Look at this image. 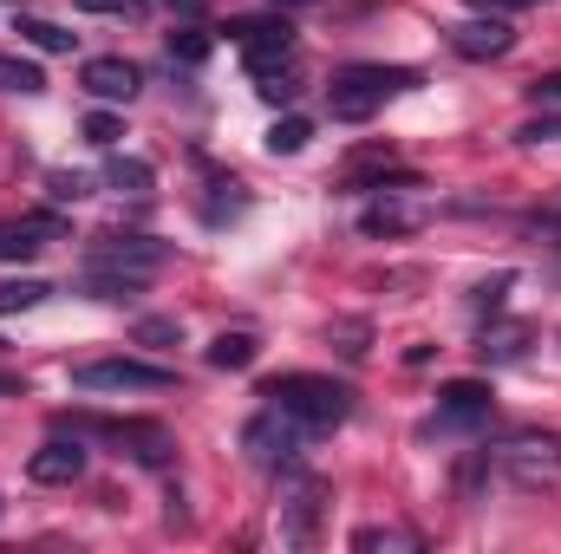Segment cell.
I'll return each instance as SVG.
<instances>
[{"instance_id":"1","label":"cell","mask_w":561,"mask_h":554,"mask_svg":"<svg viewBox=\"0 0 561 554\" xmlns=\"http://www.w3.org/2000/svg\"><path fill=\"white\" fill-rule=\"evenodd\" d=\"M262 399L280 405V412H294L307 430H333V424H346V412H353V385L320 379V372H280V379L262 385Z\"/></svg>"},{"instance_id":"2","label":"cell","mask_w":561,"mask_h":554,"mask_svg":"<svg viewBox=\"0 0 561 554\" xmlns=\"http://www.w3.org/2000/svg\"><path fill=\"white\" fill-rule=\"evenodd\" d=\"M405 85H419V72H405V66H346L327 85V112L340 125H366L386 105V92H405Z\"/></svg>"},{"instance_id":"3","label":"cell","mask_w":561,"mask_h":554,"mask_svg":"<svg viewBox=\"0 0 561 554\" xmlns=\"http://www.w3.org/2000/svg\"><path fill=\"white\" fill-rule=\"evenodd\" d=\"M300 443H307V424H300L294 412H280V405H262V412L242 424V450H249V463L268 470V476L294 470Z\"/></svg>"},{"instance_id":"4","label":"cell","mask_w":561,"mask_h":554,"mask_svg":"<svg viewBox=\"0 0 561 554\" xmlns=\"http://www.w3.org/2000/svg\"><path fill=\"white\" fill-rule=\"evenodd\" d=\"M496 470L516 483V489H542L561 476V437L556 430H523L516 443L496 450Z\"/></svg>"},{"instance_id":"5","label":"cell","mask_w":561,"mask_h":554,"mask_svg":"<svg viewBox=\"0 0 561 554\" xmlns=\"http://www.w3.org/2000/svg\"><path fill=\"white\" fill-rule=\"evenodd\" d=\"M163 262H170V249H163L157 235H99V242L85 249V268H99V275L150 280Z\"/></svg>"},{"instance_id":"6","label":"cell","mask_w":561,"mask_h":554,"mask_svg":"<svg viewBox=\"0 0 561 554\" xmlns=\"http://www.w3.org/2000/svg\"><path fill=\"white\" fill-rule=\"evenodd\" d=\"M72 385L79 392H163V385H176V372L144 366V359H85V366H72Z\"/></svg>"},{"instance_id":"7","label":"cell","mask_w":561,"mask_h":554,"mask_svg":"<svg viewBox=\"0 0 561 554\" xmlns=\"http://www.w3.org/2000/svg\"><path fill=\"white\" fill-rule=\"evenodd\" d=\"M477 424H490V385H483V379H450V385H437V417H431L424 430H437V437H470Z\"/></svg>"},{"instance_id":"8","label":"cell","mask_w":561,"mask_h":554,"mask_svg":"<svg viewBox=\"0 0 561 554\" xmlns=\"http://www.w3.org/2000/svg\"><path fill=\"white\" fill-rule=\"evenodd\" d=\"M229 33H236V46H242V59H249L255 79H268V72H280L294 59V26L287 20H242Z\"/></svg>"},{"instance_id":"9","label":"cell","mask_w":561,"mask_h":554,"mask_svg":"<svg viewBox=\"0 0 561 554\" xmlns=\"http://www.w3.org/2000/svg\"><path fill=\"white\" fill-rule=\"evenodd\" d=\"M79 430L118 443L125 457H138V463H150V470L170 457V430H163V424H138V417H131V424H118V417H79Z\"/></svg>"},{"instance_id":"10","label":"cell","mask_w":561,"mask_h":554,"mask_svg":"<svg viewBox=\"0 0 561 554\" xmlns=\"http://www.w3.org/2000/svg\"><path fill=\"white\" fill-rule=\"evenodd\" d=\"M26 476H33V483H53V489H59V483H79V476H85V443H79V437H46V443L26 457Z\"/></svg>"},{"instance_id":"11","label":"cell","mask_w":561,"mask_h":554,"mask_svg":"<svg viewBox=\"0 0 561 554\" xmlns=\"http://www.w3.org/2000/svg\"><path fill=\"white\" fill-rule=\"evenodd\" d=\"M79 85L92 92V99H105V105H125V99H138V66L131 59H118V53H105V59H85V72H79Z\"/></svg>"},{"instance_id":"12","label":"cell","mask_w":561,"mask_h":554,"mask_svg":"<svg viewBox=\"0 0 561 554\" xmlns=\"http://www.w3.org/2000/svg\"><path fill=\"white\" fill-rule=\"evenodd\" d=\"M516 46V33H510V20H463V26H450V53H463V59H503Z\"/></svg>"},{"instance_id":"13","label":"cell","mask_w":561,"mask_h":554,"mask_svg":"<svg viewBox=\"0 0 561 554\" xmlns=\"http://www.w3.org/2000/svg\"><path fill=\"white\" fill-rule=\"evenodd\" d=\"M313 516H320V483H313V476H300V483L287 489V516H280V535H287L294 549H307V542H313Z\"/></svg>"},{"instance_id":"14","label":"cell","mask_w":561,"mask_h":554,"mask_svg":"<svg viewBox=\"0 0 561 554\" xmlns=\"http://www.w3.org/2000/svg\"><path fill=\"white\" fill-rule=\"evenodd\" d=\"M53 235H59V216H26V222H7V229H0V262H26V255H39Z\"/></svg>"},{"instance_id":"15","label":"cell","mask_w":561,"mask_h":554,"mask_svg":"<svg viewBox=\"0 0 561 554\" xmlns=\"http://www.w3.org/2000/svg\"><path fill=\"white\" fill-rule=\"evenodd\" d=\"M255 353H262L255 333H216V339H209V366H216V372H249Z\"/></svg>"},{"instance_id":"16","label":"cell","mask_w":561,"mask_h":554,"mask_svg":"<svg viewBox=\"0 0 561 554\" xmlns=\"http://www.w3.org/2000/svg\"><path fill=\"white\" fill-rule=\"evenodd\" d=\"M105 183H112L118 196H150V189H157V170H150L144 157H112V163H105Z\"/></svg>"},{"instance_id":"17","label":"cell","mask_w":561,"mask_h":554,"mask_svg":"<svg viewBox=\"0 0 561 554\" xmlns=\"http://www.w3.org/2000/svg\"><path fill=\"white\" fill-rule=\"evenodd\" d=\"M46 293H53V280H39V275L0 280V313H26V307H39Z\"/></svg>"},{"instance_id":"18","label":"cell","mask_w":561,"mask_h":554,"mask_svg":"<svg viewBox=\"0 0 561 554\" xmlns=\"http://www.w3.org/2000/svg\"><path fill=\"white\" fill-rule=\"evenodd\" d=\"M20 39L39 46V53H72V33L53 26V20H33V13H20Z\"/></svg>"},{"instance_id":"19","label":"cell","mask_w":561,"mask_h":554,"mask_svg":"<svg viewBox=\"0 0 561 554\" xmlns=\"http://www.w3.org/2000/svg\"><path fill=\"white\" fill-rule=\"evenodd\" d=\"M307 138H313L307 118H275L268 125V157H294V150H307Z\"/></svg>"},{"instance_id":"20","label":"cell","mask_w":561,"mask_h":554,"mask_svg":"<svg viewBox=\"0 0 561 554\" xmlns=\"http://www.w3.org/2000/svg\"><path fill=\"white\" fill-rule=\"evenodd\" d=\"M412 222H419V216H412V209H392V203H373V209L359 216V229H366V235H405Z\"/></svg>"},{"instance_id":"21","label":"cell","mask_w":561,"mask_h":554,"mask_svg":"<svg viewBox=\"0 0 561 554\" xmlns=\"http://www.w3.org/2000/svg\"><path fill=\"white\" fill-rule=\"evenodd\" d=\"M523 346H529V326H503V333H483V346H477V353L503 366V359H523Z\"/></svg>"},{"instance_id":"22","label":"cell","mask_w":561,"mask_h":554,"mask_svg":"<svg viewBox=\"0 0 561 554\" xmlns=\"http://www.w3.org/2000/svg\"><path fill=\"white\" fill-rule=\"evenodd\" d=\"M0 92H46V72L26 66V59H7V53H0Z\"/></svg>"},{"instance_id":"23","label":"cell","mask_w":561,"mask_h":554,"mask_svg":"<svg viewBox=\"0 0 561 554\" xmlns=\"http://www.w3.org/2000/svg\"><path fill=\"white\" fill-rule=\"evenodd\" d=\"M85 287H92V300H138L144 280L131 275H99V268H85Z\"/></svg>"},{"instance_id":"24","label":"cell","mask_w":561,"mask_h":554,"mask_svg":"<svg viewBox=\"0 0 561 554\" xmlns=\"http://www.w3.org/2000/svg\"><path fill=\"white\" fill-rule=\"evenodd\" d=\"M170 59H176V66H203V59H209V33H190V26L170 33Z\"/></svg>"},{"instance_id":"25","label":"cell","mask_w":561,"mask_h":554,"mask_svg":"<svg viewBox=\"0 0 561 554\" xmlns=\"http://www.w3.org/2000/svg\"><path fill=\"white\" fill-rule=\"evenodd\" d=\"M176 339H183V320H163V313L138 320V346H176Z\"/></svg>"},{"instance_id":"26","label":"cell","mask_w":561,"mask_h":554,"mask_svg":"<svg viewBox=\"0 0 561 554\" xmlns=\"http://www.w3.org/2000/svg\"><path fill=\"white\" fill-rule=\"evenodd\" d=\"M46 183H53V196H59V203H79V196H92V176H85V170H53Z\"/></svg>"},{"instance_id":"27","label":"cell","mask_w":561,"mask_h":554,"mask_svg":"<svg viewBox=\"0 0 561 554\" xmlns=\"http://www.w3.org/2000/svg\"><path fill=\"white\" fill-rule=\"evenodd\" d=\"M118 138H125V125H118L112 112H92V118H85V143H99V150H112Z\"/></svg>"},{"instance_id":"28","label":"cell","mask_w":561,"mask_h":554,"mask_svg":"<svg viewBox=\"0 0 561 554\" xmlns=\"http://www.w3.org/2000/svg\"><path fill=\"white\" fill-rule=\"evenodd\" d=\"M399 542H412V535H399V529H359V535H353V549H359V554H373V549H399Z\"/></svg>"},{"instance_id":"29","label":"cell","mask_w":561,"mask_h":554,"mask_svg":"<svg viewBox=\"0 0 561 554\" xmlns=\"http://www.w3.org/2000/svg\"><path fill=\"white\" fill-rule=\"evenodd\" d=\"M556 138H561V118H529L516 131V143H556Z\"/></svg>"},{"instance_id":"30","label":"cell","mask_w":561,"mask_h":554,"mask_svg":"<svg viewBox=\"0 0 561 554\" xmlns=\"http://www.w3.org/2000/svg\"><path fill=\"white\" fill-rule=\"evenodd\" d=\"M510 280H516V275H490L483 287H477V307H490V313H496V307H503V293H510Z\"/></svg>"},{"instance_id":"31","label":"cell","mask_w":561,"mask_h":554,"mask_svg":"<svg viewBox=\"0 0 561 554\" xmlns=\"http://www.w3.org/2000/svg\"><path fill=\"white\" fill-rule=\"evenodd\" d=\"M529 99H536V105H561V72H542V79H529Z\"/></svg>"},{"instance_id":"32","label":"cell","mask_w":561,"mask_h":554,"mask_svg":"<svg viewBox=\"0 0 561 554\" xmlns=\"http://www.w3.org/2000/svg\"><path fill=\"white\" fill-rule=\"evenodd\" d=\"M72 7H79V13H131L138 0H72Z\"/></svg>"},{"instance_id":"33","label":"cell","mask_w":561,"mask_h":554,"mask_svg":"<svg viewBox=\"0 0 561 554\" xmlns=\"http://www.w3.org/2000/svg\"><path fill=\"white\" fill-rule=\"evenodd\" d=\"M170 13H209V0H163Z\"/></svg>"},{"instance_id":"34","label":"cell","mask_w":561,"mask_h":554,"mask_svg":"<svg viewBox=\"0 0 561 554\" xmlns=\"http://www.w3.org/2000/svg\"><path fill=\"white\" fill-rule=\"evenodd\" d=\"M477 7H529V0H477Z\"/></svg>"}]
</instances>
